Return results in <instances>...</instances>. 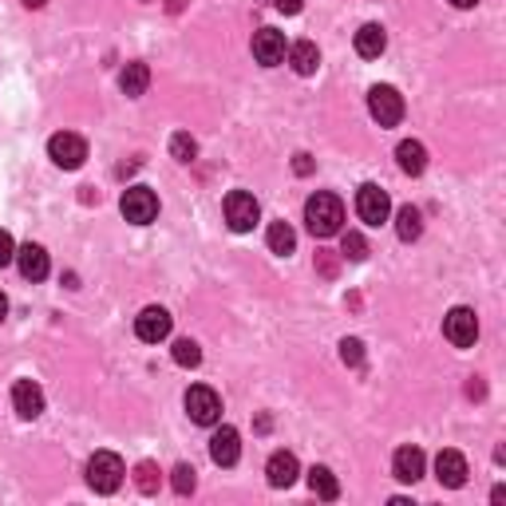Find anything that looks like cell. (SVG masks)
Returning a JSON list of instances; mask_svg holds the SVG:
<instances>
[{
  "label": "cell",
  "mask_w": 506,
  "mask_h": 506,
  "mask_svg": "<svg viewBox=\"0 0 506 506\" xmlns=\"http://www.w3.org/2000/svg\"><path fill=\"white\" fill-rule=\"evenodd\" d=\"M305 222H309V234L312 237H333L340 234V222H344V206H340L336 195H312L305 202Z\"/></svg>",
  "instance_id": "obj_1"
},
{
  "label": "cell",
  "mask_w": 506,
  "mask_h": 506,
  "mask_svg": "<svg viewBox=\"0 0 506 506\" xmlns=\"http://www.w3.org/2000/svg\"><path fill=\"white\" fill-rule=\"evenodd\" d=\"M123 475H127V467H123V459H119L115 451H95V455H91V463H87V483H91V491L112 494V491H119Z\"/></svg>",
  "instance_id": "obj_2"
},
{
  "label": "cell",
  "mask_w": 506,
  "mask_h": 506,
  "mask_svg": "<svg viewBox=\"0 0 506 506\" xmlns=\"http://www.w3.org/2000/svg\"><path fill=\"white\" fill-rule=\"evenodd\" d=\"M257 218H261V206H257V198L250 190H229L226 195V222L234 234H250L257 226Z\"/></svg>",
  "instance_id": "obj_3"
},
{
  "label": "cell",
  "mask_w": 506,
  "mask_h": 506,
  "mask_svg": "<svg viewBox=\"0 0 506 506\" xmlns=\"http://www.w3.org/2000/svg\"><path fill=\"white\" fill-rule=\"evenodd\" d=\"M356 214H361L364 226H384L392 214V198L388 190H380L376 182H364L361 190H356Z\"/></svg>",
  "instance_id": "obj_4"
},
{
  "label": "cell",
  "mask_w": 506,
  "mask_h": 506,
  "mask_svg": "<svg viewBox=\"0 0 506 506\" xmlns=\"http://www.w3.org/2000/svg\"><path fill=\"white\" fill-rule=\"evenodd\" d=\"M368 112H372V119L380 127H395L403 119V95L388 84H376L368 91Z\"/></svg>",
  "instance_id": "obj_5"
},
{
  "label": "cell",
  "mask_w": 506,
  "mask_h": 506,
  "mask_svg": "<svg viewBox=\"0 0 506 506\" xmlns=\"http://www.w3.org/2000/svg\"><path fill=\"white\" fill-rule=\"evenodd\" d=\"M119 210H123L127 222L146 226V222H154V214H159V195H154L151 187H131V190H123Z\"/></svg>",
  "instance_id": "obj_6"
},
{
  "label": "cell",
  "mask_w": 506,
  "mask_h": 506,
  "mask_svg": "<svg viewBox=\"0 0 506 506\" xmlns=\"http://www.w3.org/2000/svg\"><path fill=\"white\" fill-rule=\"evenodd\" d=\"M187 411H190V419L195 423H202V427H214V423L222 419V400H218L214 388L195 384V388L187 392Z\"/></svg>",
  "instance_id": "obj_7"
},
{
  "label": "cell",
  "mask_w": 506,
  "mask_h": 506,
  "mask_svg": "<svg viewBox=\"0 0 506 506\" xmlns=\"http://www.w3.org/2000/svg\"><path fill=\"white\" fill-rule=\"evenodd\" d=\"M444 336L455 348H471L475 340H478V317H475V309H467V305L451 309L447 317H444Z\"/></svg>",
  "instance_id": "obj_8"
},
{
  "label": "cell",
  "mask_w": 506,
  "mask_h": 506,
  "mask_svg": "<svg viewBox=\"0 0 506 506\" xmlns=\"http://www.w3.org/2000/svg\"><path fill=\"white\" fill-rule=\"evenodd\" d=\"M48 154H52V162H56V167L79 170V167H84V159H87V143L79 139V135H71V131H60V135H52Z\"/></svg>",
  "instance_id": "obj_9"
},
{
  "label": "cell",
  "mask_w": 506,
  "mask_h": 506,
  "mask_svg": "<svg viewBox=\"0 0 506 506\" xmlns=\"http://www.w3.org/2000/svg\"><path fill=\"white\" fill-rule=\"evenodd\" d=\"M285 52H289L285 32H278V29H257L253 32V60L261 63V68H278L285 60Z\"/></svg>",
  "instance_id": "obj_10"
},
{
  "label": "cell",
  "mask_w": 506,
  "mask_h": 506,
  "mask_svg": "<svg viewBox=\"0 0 506 506\" xmlns=\"http://www.w3.org/2000/svg\"><path fill=\"white\" fill-rule=\"evenodd\" d=\"M170 312L159 309V305H146L139 317H135V333H139V340H146V344H159V340L170 336Z\"/></svg>",
  "instance_id": "obj_11"
},
{
  "label": "cell",
  "mask_w": 506,
  "mask_h": 506,
  "mask_svg": "<svg viewBox=\"0 0 506 506\" xmlns=\"http://www.w3.org/2000/svg\"><path fill=\"white\" fill-rule=\"evenodd\" d=\"M237 455H242V439H237L234 427H226L222 423V427L210 435V459H214L218 467H234Z\"/></svg>",
  "instance_id": "obj_12"
},
{
  "label": "cell",
  "mask_w": 506,
  "mask_h": 506,
  "mask_svg": "<svg viewBox=\"0 0 506 506\" xmlns=\"http://www.w3.org/2000/svg\"><path fill=\"white\" fill-rule=\"evenodd\" d=\"M297 455L293 451H273L270 463H265V475H270V486H278V491H285V486L297 483Z\"/></svg>",
  "instance_id": "obj_13"
},
{
  "label": "cell",
  "mask_w": 506,
  "mask_h": 506,
  "mask_svg": "<svg viewBox=\"0 0 506 506\" xmlns=\"http://www.w3.org/2000/svg\"><path fill=\"white\" fill-rule=\"evenodd\" d=\"M435 478L444 486H451V491H455V486H463L467 483V459L459 455V451H439L435 455Z\"/></svg>",
  "instance_id": "obj_14"
},
{
  "label": "cell",
  "mask_w": 506,
  "mask_h": 506,
  "mask_svg": "<svg viewBox=\"0 0 506 506\" xmlns=\"http://www.w3.org/2000/svg\"><path fill=\"white\" fill-rule=\"evenodd\" d=\"M12 408L21 419H36L44 411V392L32 380H16L12 384Z\"/></svg>",
  "instance_id": "obj_15"
},
{
  "label": "cell",
  "mask_w": 506,
  "mask_h": 506,
  "mask_svg": "<svg viewBox=\"0 0 506 506\" xmlns=\"http://www.w3.org/2000/svg\"><path fill=\"white\" fill-rule=\"evenodd\" d=\"M16 265H21V273H24L29 281H44V278H48V270H52V265H48V253H44V245H32V242L16 250Z\"/></svg>",
  "instance_id": "obj_16"
},
{
  "label": "cell",
  "mask_w": 506,
  "mask_h": 506,
  "mask_svg": "<svg viewBox=\"0 0 506 506\" xmlns=\"http://www.w3.org/2000/svg\"><path fill=\"white\" fill-rule=\"evenodd\" d=\"M423 467H427V459H423L419 447H400L392 459V471L400 483H416V478H423Z\"/></svg>",
  "instance_id": "obj_17"
},
{
  "label": "cell",
  "mask_w": 506,
  "mask_h": 506,
  "mask_svg": "<svg viewBox=\"0 0 506 506\" xmlns=\"http://www.w3.org/2000/svg\"><path fill=\"white\" fill-rule=\"evenodd\" d=\"M395 159H400V170L411 174V178L427 170V151H423V143H416V139H403L395 146Z\"/></svg>",
  "instance_id": "obj_18"
},
{
  "label": "cell",
  "mask_w": 506,
  "mask_h": 506,
  "mask_svg": "<svg viewBox=\"0 0 506 506\" xmlns=\"http://www.w3.org/2000/svg\"><path fill=\"white\" fill-rule=\"evenodd\" d=\"M384 48H388V36H384L380 24H364V29L356 32V52H361L364 60H380Z\"/></svg>",
  "instance_id": "obj_19"
},
{
  "label": "cell",
  "mask_w": 506,
  "mask_h": 506,
  "mask_svg": "<svg viewBox=\"0 0 506 506\" xmlns=\"http://www.w3.org/2000/svg\"><path fill=\"white\" fill-rule=\"evenodd\" d=\"M146 84H151V68L146 63H127L123 71H119V87H123V95H131V99H139L143 91H146Z\"/></svg>",
  "instance_id": "obj_20"
},
{
  "label": "cell",
  "mask_w": 506,
  "mask_h": 506,
  "mask_svg": "<svg viewBox=\"0 0 506 506\" xmlns=\"http://www.w3.org/2000/svg\"><path fill=\"white\" fill-rule=\"evenodd\" d=\"M289 63H293V71H297V76H312V71H317V63H320L317 44H312V40H297L289 48Z\"/></svg>",
  "instance_id": "obj_21"
},
{
  "label": "cell",
  "mask_w": 506,
  "mask_h": 506,
  "mask_svg": "<svg viewBox=\"0 0 506 506\" xmlns=\"http://www.w3.org/2000/svg\"><path fill=\"white\" fill-rule=\"evenodd\" d=\"M309 491L317 494V499L333 502L336 494H340V483H336V475L328 471V467H312V471H309Z\"/></svg>",
  "instance_id": "obj_22"
},
{
  "label": "cell",
  "mask_w": 506,
  "mask_h": 506,
  "mask_svg": "<svg viewBox=\"0 0 506 506\" xmlns=\"http://www.w3.org/2000/svg\"><path fill=\"white\" fill-rule=\"evenodd\" d=\"M395 234H400V242H416L423 234V214L416 206H400V214H395Z\"/></svg>",
  "instance_id": "obj_23"
},
{
  "label": "cell",
  "mask_w": 506,
  "mask_h": 506,
  "mask_svg": "<svg viewBox=\"0 0 506 506\" xmlns=\"http://www.w3.org/2000/svg\"><path fill=\"white\" fill-rule=\"evenodd\" d=\"M270 250L281 253V257H289L293 250H297V234H293L289 222H273L270 226Z\"/></svg>",
  "instance_id": "obj_24"
},
{
  "label": "cell",
  "mask_w": 506,
  "mask_h": 506,
  "mask_svg": "<svg viewBox=\"0 0 506 506\" xmlns=\"http://www.w3.org/2000/svg\"><path fill=\"white\" fill-rule=\"evenodd\" d=\"M174 364H182V368H198V364H202V348H198L190 336L174 340Z\"/></svg>",
  "instance_id": "obj_25"
},
{
  "label": "cell",
  "mask_w": 506,
  "mask_h": 506,
  "mask_svg": "<svg viewBox=\"0 0 506 506\" xmlns=\"http://www.w3.org/2000/svg\"><path fill=\"white\" fill-rule=\"evenodd\" d=\"M170 154H174V159H178V162H195V154H198V143L190 139L187 131H178V135H174V139H170Z\"/></svg>",
  "instance_id": "obj_26"
},
{
  "label": "cell",
  "mask_w": 506,
  "mask_h": 506,
  "mask_svg": "<svg viewBox=\"0 0 506 506\" xmlns=\"http://www.w3.org/2000/svg\"><path fill=\"white\" fill-rule=\"evenodd\" d=\"M340 253H344L348 261H364V257H368V242L353 229V234L340 237Z\"/></svg>",
  "instance_id": "obj_27"
},
{
  "label": "cell",
  "mask_w": 506,
  "mask_h": 506,
  "mask_svg": "<svg viewBox=\"0 0 506 506\" xmlns=\"http://www.w3.org/2000/svg\"><path fill=\"white\" fill-rule=\"evenodd\" d=\"M135 483H139L143 494H154V491H159V467H154V463H139V467H135Z\"/></svg>",
  "instance_id": "obj_28"
},
{
  "label": "cell",
  "mask_w": 506,
  "mask_h": 506,
  "mask_svg": "<svg viewBox=\"0 0 506 506\" xmlns=\"http://www.w3.org/2000/svg\"><path fill=\"white\" fill-rule=\"evenodd\" d=\"M195 483H198V478H195V467H190V463H178V467H174L170 486H174L178 494H190V491H195Z\"/></svg>",
  "instance_id": "obj_29"
},
{
  "label": "cell",
  "mask_w": 506,
  "mask_h": 506,
  "mask_svg": "<svg viewBox=\"0 0 506 506\" xmlns=\"http://www.w3.org/2000/svg\"><path fill=\"white\" fill-rule=\"evenodd\" d=\"M340 361H344V364H361L364 361V344H361V340H340Z\"/></svg>",
  "instance_id": "obj_30"
},
{
  "label": "cell",
  "mask_w": 506,
  "mask_h": 506,
  "mask_svg": "<svg viewBox=\"0 0 506 506\" xmlns=\"http://www.w3.org/2000/svg\"><path fill=\"white\" fill-rule=\"evenodd\" d=\"M16 261V242H12V234H4V229H0V270H4V265H12Z\"/></svg>",
  "instance_id": "obj_31"
},
{
  "label": "cell",
  "mask_w": 506,
  "mask_h": 506,
  "mask_svg": "<svg viewBox=\"0 0 506 506\" xmlns=\"http://www.w3.org/2000/svg\"><path fill=\"white\" fill-rule=\"evenodd\" d=\"M273 4H278L285 16H297V12H301V4H305V0H273Z\"/></svg>",
  "instance_id": "obj_32"
},
{
  "label": "cell",
  "mask_w": 506,
  "mask_h": 506,
  "mask_svg": "<svg viewBox=\"0 0 506 506\" xmlns=\"http://www.w3.org/2000/svg\"><path fill=\"white\" fill-rule=\"evenodd\" d=\"M293 170H297V174H309V170H312V159H309V154H297V159H293Z\"/></svg>",
  "instance_id": "obj_33"
},
{
  "label": "cell",
  "mask_w": 506,
  "mask_h": 506,
  "mask_svg": "<svg viewBox=\"0 0 506 506\" xmlns=\"http://www.w3.org/2000/svg\"><path fill=\"white\" fill-rule=\"evenodd\" d=\"M4 317H8V297L0 293V320H4Z\"/></svg>",
  "instance_id": "obj_34"
},
{
  "label": "cell",
  "mask_w": 506,
  "mask_h": 506,
  "mask_svg": "<svg viewBox=\"0 0 506 506\" xmlns=\"http://www.w3.org/2000/svg\"><path fill=\"white\" fill-rule=\"evenodd\" d=\"M451 4H455V8H475L478 0H451Z\"/></svg>",
  "instance_id": "obj_35"
},
{
  "label": "cell",
  "mask_w": 506,
  "mask_h": 506,
  "mask_svg": "<svg viewBox=\"0 0 506 506\" xmlns=\"http://www.w3.org/2000/svg\"><path fill=\"white\" fill-rule=\"evenodd\" d=\"M24 4H29V8H44V4H48V0H24Z\"/></svg>",
  "instance_id": "obj_36"
}]
</instances>
